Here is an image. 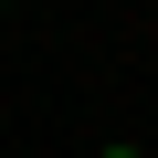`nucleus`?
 <instances>
[{"instance_id":"1","label":"nucleus","mask_w":158,"mask_h":158,"mask_svg":"<svg viewBox=\"0 0 158 158\" xmlns=\"http://www.w3.org/2000/svg\"><path fill=\"white\" fill-rule=\"evenodd\" d=\"M106 158H137V148H106Z\"/></svg>"}]
</instances>
